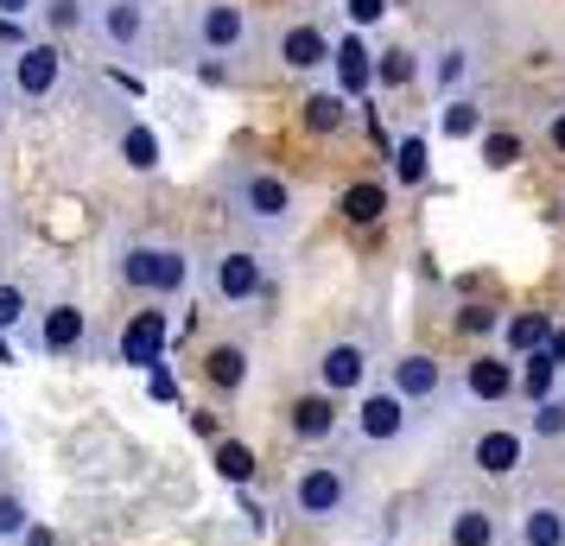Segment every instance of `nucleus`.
Here are the masks:
<instances>
[{"instance_id":"7c9ffc66","label":"nucleus","mask_w":565,"mask_h":546,"mask_svg":"<svg viewBox=\"0 0 565 546\" xmlns=\"http://www.w3.org/2000/svg\"><path fill=\"white\" fill-rule=\"evenodd\" d=\"M553 382H559V363H553L546 350H534V356H527V368L514 375V388L527 394V400H546V394H553Z\"/></svg>"},{"instance_id":"a211bd4d","label":"nucleus","mask_w":565,"mask_h":546,"mask_svg":"<svg viewBox=\"0 0 565 546\" xmlns=\"http://www.w3.org/2000/svg\"><path fill=\"white\" fill-rule=\"evenodd\" d=\"M198 375H204V388H210V394L235 400V394L248 388V343H242V338L210 343L204 356H198Z\"/></svg>"},{"instance_id":"58836bf2","label":"nucleus","mask_w":565,"mask_h":546,"mask_svg":"<svg viewBox=\"0 0 565 546\" xmlns=\"http://www.w3.org/2000/svg\"><path fill=\"white\" fill-rule=\"evenodd\" d=\"M147 388H153V400H172V394H179V388H172V375H166V363L153 368V382H147Z\"/></svg>"},{"instance_id":"ea45409f","label":"nucleus","mask_w":565,"mask_h":546,"mask_svg":"<svg viewBox=\"0 0 565 546\" xmlns=\"http://www.w3.org/2000/svg\"><path fill=\"white\" fill-rule=\"evenodd\" d=\"M20 13H32V0H0V20H20Z\"/></svg>"},{"instance_id":"b1692460","label":"nucleus","mask_w":565,"mask_h":546,"mask_svg":"<svg viewBox=\"0 0 565 546\" xmlns=\"http://www.w3.org/2000/svg\"><path fill=\"white\" fill-rule=\"evenodd\" d=\"M546 338H553V318H546V312H514V318H502V343H509V356H534Z\"/></svg>"},{"instance_id":"473e14b6","label":"nucleus","mask_w":565,"mask_h":546,"mask_svg":"<svg viewBox=\"0 0 565 546\" xmlns=\"http://www.w3.org/2000/svg\"><path fill=\"white\" fill-rule=\"evenodd\" d=\"M413 77H419V57L413 52H382L375 57V83H382V89H407Z\"/></svg>"},{"instance_id":"39448f33","label":"nucleus","mask_w":565,"mask_h":546,"mask_svg":"<svg viewBox=\"0 0 565 546\" xmlns=\"http://www.w3.org/2000/svg\"><path fill=\"white\" fill-rule=\"evenodd\" d=\"M210 299L223 306V312H242V306H260L267 287H274V260L260 255V248H216L210 255V274H204Z\"/></svg>"},{"instance_id":"f257e3e1","label":"nucleus","mask_w":565,"mask_h":546,"mask_svg":"<svg viewBox=\"0 0 565 546\" xmlns=\"http://www.w3.org/2000/svg\"><path fill=\"white\" fill-rule=\"evenodd\" d=\"M216 197L230 210L242 229H255L260 242H286V235L299 229V191L274 172V165H260V159H230L223 172H216Z\"/></svg>"},{"instance_id":"f704fd0d","label":"nucleus","mask_w":565,"mask_h":546,"mask_svg":"<svg viewBox=\"0 0 565 546\" xmlns=\"http://www.w3.org/2000/svg\"><path fill=\"white\" fill-rule=\"evenodd\" d=\"M514 159H521V133H502V128L489 133V128H483V165H495V172H509Z\"/></svg>"},{"instance_id":"7ed1b4c3","label":"nucleus","mask_w":565,"mask_h":546,"mask_svg":"<svg viewBox=\"0 0 565 546\" xmlns=\"http://www.w3.org/2000/svg\"><path fill=\"white\" fill-rule=\"evenodd\" d=\"M108 274L115 287L140 292V299H179L191 287V248L172 235H115L108 242Z\"/></svg>"},{"instance_id":"c85d7f7f","label":"nucleus","mask_w":565,"mask_h":546,"mask_svg":"<svg viewBox=\"0 0 565 546\" xmlns=\"http://www.w3.org/2000/svg\"><path fill=\"white\" fill-rule=\"evenodd\" d=\"M527 439H540V445H559L565 439V394L534 400V414H527Z\"/></svg>"},{"instance_id":"423d86ee","label":"nucleus","mask_w":565,"mask_h":546,"mask_svg":"<svg viewBox=\"0 0 565 546\" xmlns=\"http://www.w3.org/2000/svg\"><path fill=\"white\" fill-rule=\"evenodd\" d=\"M184 45L191 52H210V57H230V52H248L255 45V20L242 0H198L184 13Z\"/></svg>"},{"instance_id":"2eb2a0df","label":"nucleus","mask_w":565,"mask_h":546,"mask_svg":"<svg viewBox=\"0 0 565 546\" xmlns=\"http://www.w3.org/2000/svg\"><path fill=\"white\" fill-rule=\"evenodd\" d=\"M166 343H172V318L159 312V306H147V312H134L128 324H121L115 356H121L128 368H147V375H153V368L166 363Z\"/></svg>"},{"instance_id":"aec40b11","label":"nucleus","mask_w":565,"mask_h":546,"mask_svg":"<svg viewBox=\"0 0 565 546\" xmlns=\"http://www.w3.org/2000/svg\"><path fill=\"white\" fill-rule=\"evenodd\" d=\"M331 64H337V83H343V96H369L375 89V52L356 39H343V45H331Z\"/></svg>"},{"instance_id":"412c9836","label":"nucleus","mask_w":565,"mask_h":546,"mask_svg":"<svg viewBox=\"0 0 565 546\" xmlns=\"http://www.w3.org/2000/svg\"><path fill=\"white\" fill-rule=\"evenodd\" d=\"M115 153H121L128 172H159V165H166V147H159V133L147 128V121H121V128H115Z\"/></svg>"},{"instance_id":"5701e85b","label":"nucleus","mask_w":565,"mask_h":546,"mask_svg":"<svg viewBox=\"0 0 565 546\" xmlns=\"http://www.w3.org/2000/svg\"><path fill=\"white\" fill-rule=\"evenodd\" d=\"M337 210H343V223H382V210H387V184L382 179H356L343 197H337Z\"/></svg>"},{"instance_id":"a18cd8bd","label":"nucleus","mask_w":565,"mask_h":546,"mask_svg":"<svg viewBox=\"0 0 565 546\" xmlns=\"http://www.w3.org/2000/svg\"><path fill=\"white\" fill-rule=\"evenodd\" d=\"M0 108H7V89H0Z\"/></svg>"},{"instance_id":"f3484780","label":"nucleus","mask_w":565,"mask_h":546,"mask_svg":"<svg viewBox=\"0 0 565 546\" xmlns=\"http://www.w3.org/2000/svg\"><path fill=\"white\" fill-rule=\"evenodd\" d=\"M514 394V363L509 356H470L463 363V382L451 388V400H470V407H502Z\"/></svg>"},{"instance_id":"4c0bfd02","label":"nucleus","mask_w":565,"mask_h":546,"mask_svg":"<svg viewBox=\"0 0 565 546\" xmlns=\"http://www.w3.org/2000/svg\"><path fill=\"white\" fill-rule=\"evenodd\" d=\"M343 13H350L356 26H375V20L387 13V0H343Z\"/></svg>"},{"instance_id":"c03bdc74","label":"nucleus","mask_w":565,"mask_h":546,"mask_svg":"<svg viewBox=\"0 0 565 546\" xmlns=\"http://www.w3.org/2000/svg\"><path fill=\"white\" fill-rule=\"evenodd\" d=\"M0 451H7V407H0Z\"/></svg>"},{"instance_id":"f03ea898","label":"nucleus","mask_w":565,"mask_h":546,"mask_svg":"<svg viewBox=\"0 0 565 546\" xmlns=\"http://www.w3.org/2000/svg\"><path fill=\"white\" fill-rule=\"evenodd\" d=\"M286 515L306 527H350L362 515V470L350 458H306L286 477Z\"/></svg>"},{"instance_id":"9d476101","label":"nucleus","mask_w":565,"mask_h":546,"mask_svg":"<svg viewBox=\"0 0 565 546\" xmlns=\"http://www.w3.org/2000/svg\"><path fill=\"white\" fill-rule=\"evenodd\" d=\"M45 356H57V363H77V356H89L96 350V338H89V312H83L77 299H52V306H39L32 312V338Z\"/></svg>"},{"instance_id":"72a5a7b5","label":"nucleus","mask_w":565,"mask_h":546,"mask_svg":"<svg viewBox=\"0 0 565 546\" xmlns=\"http://www.w3.org/2000/svg\"><path fill=\"white\" fill-rule=\"evenodd\" d=\"M306 128L311 133H337L343 128V96H306Z\"/></svg>"},{"instance_id":"f8f14e48","label":"nucleus","mask_w":565,"mask_h":546,"mask_svg":"<svg viewBox=\"0 0 565 546\" xmlns=\"http://www.w3.org/2000/svg\"><path fill=\"white\" fill-rule=\"evenodd\" d=\"M89 32H96V45L108 52H147V32H153V0H96L89 7Z\"/></svg>"},{"instance_id":"2f4dec72","label":"nucleus","mask_w":565,"mask_h":546,"mask_svg":"<svg viewBox=\"0 0 565 546\" xmlns=\"http://www.w3.org/2000/svg\"><path fill=\"white\" fill-rule=\"evenodd\" d=\"M89 7L96 0H45V20L57 39H71V32H89Z\"/></svg>"},{"instance_id":"ddd939ff","label":"nucleus","mask_w":565,"mask_h":546,"mask_svg":"<svg viewBox=\"0 0 565 546\" xmlns=\"http://www.w3.org/2000/svg\"><path fill=\"white\" fill-rule=\"evenodd\" d=\"M64 77H71V57L57 52V45H20V57H13V96L26 108L52 103L57 89H64Z\"/></svg>"},{"instance_id":"4468645a","label":"nucleus","mask_w":565,"mask_h":546,"mask_svg":"<svg viewBox=\"0 0 565 546\" xmlns=\"http://www.w3.org/2000/svg\"><path fill=\"white\" fill-rule=\"evenodd\" d=\"M509 540V515L495 502H477V495H458L445 508V546H502Z\"/></svg>"},{"instance_id":"c756f323","label":"nucleus","mask_w":565,"mask_h":546,"mask_svg":"<svg viewBox=\"0 0 565 546\" xmlns=\"http://www.w3.org/2000/svg\"><path fill=\"white\" fill-rule=\"evenodd\" d=\"M394 179L401 184H426L433 179V159H426V140H419V133H407V140L394 147Z\"/></svg>"},{"instance_id":"37998d69","label":"nucleus","mask_w":565,"mask_h":546,"mask_svg":"<svg viewBox=\"0 0 565 546\" xmlns=\"http://www.w3.org/2000/svg\"><path fill=\"white\" fill-rule=\"evenodd\" d=\"M7 210H13V197H7V184H0V216H7Z\"/></svg>"},{"instance_id":"4be33fe9","label":"nucleus","mask_w":565,"mask_h":546,"mask_svg":"<svg viewBox=\"0 0 565 546\" xmlns=\"http://www.w3.org/2000/svg\"><path fill=\"white\" fill-rule=\"evenodd\" d=\"M32 287L20 274H0V338H32Z\"/></svg>"},{"instance_id":"a19ab883","label":"nucleus","mask_w":565,"mask_h":546,"mask_svg":"<svg viewBox=\"0 0 565 546\" xmlns=\"http://www.w3.org/2000/svg\"><path fill=\"white\" fill-rule=\"evenodd\" d=\"M0 45H26L20 39V20H0Z\"/></svg>"},{"instance_id":"cd10ccee","label":"nucleus","mask_w":565,"mask_h":546,"mask_svg":"<svg viewBox=\"0 0 565 546\" xmlns=\"http://www.w3.org/2000/svg\"><path fill=\"white\" fill-rule=\"evenodd\" d=\"M438 128L451 133V140H483V103H477V96H451V103H445V115H438Z\"/></svg>"},{"instance_id":"0eeeda50","label":"nucleus","mask_w":565,"mask_h":546,"mask_svg":"<svg viewBox=\"0 0 565 546\" xmlns=\"http://www.w3.org/2000/svg\"><path fill=\"white\" fill-rule=\"evenodd\" d=\"M387 394H394V400H401L413 419L433 414V407H445V400H451L445 363H438L433 350H401V356L387 363Z\"/></svg>"},{"instance_id":"20e7f679","label":"nucleus","mask_w":565,"mask_h":546,"mask_svg":"<svg viewBox=\"0 0 565 546\" xmlns=\"http://www.w3.org/2000/svg\"><path fill=\"white\" fill-rule=\"evenodd\" d=\"M463 464L477 470L483 483H514V477H527V464H534V439H527V426L483 419L463 439Z\"/></svg>"},{"instance_id":"6ab92c4d","label":"nucleus","mask_w":565,"mask_h":546,"mask_svg":"<svg viewBox=\"0 0 565 546\" xmlns=\"http://www.w3.org/2000/svg\"><path fill=\"white\" fill-rule=\"evenodd\" d=\"M274 57H280L286 71H318V64H331V39H324V26L299 20V26H286V32H280Z\"/></svg>"},{"instance_id":"bb28decb","label":"nucleus","mask_w":565,"mask_h":546,"mask_svg":"<svg viewBox=\"0 0 565 546\" xmlns=\"http://www.w3.org/2000/svg\"><path fill=\"white\" fill-rule=\"evenodd\" d=\"M470 71H477V52L458 45V39H445V45H438V64H433V83L445 89V96H458V83L470 77Z\"/></svg>"},{"instance_id":"6e6552de","label":"nucleus","mask_w":565,"mask_h":546,"mask_svg":"<svg viewBox=\"0 0 565 546\" xmlns=\"http://www.w3.org/2000/svg\"><path fill=\"white\" fill-rule=\"evenodd\" d=\"M343 426H350V439H356L362 451H394V445L413 439V426H419V419H413L387 388H362L356 414H343Z\"/></svg>"},{"instance_id":"9b49d317","label":"nucleus","mask_w":565,"mask_h":546,"mask_svg":"<svg viewBox=\"0 0 565 546\" xmlns=\"http://www.w3.org/2000/svg\"><path fill=\"white\" fill-rule=\"evenodd\" d=\"M509 540L514 546H565V490L534 483L509 508Z\"/></svg>"},{"instance_id":"a878e982","label":"nucleus","mask_w":565,"mask_h":546,"mask_svg":"<svg viewBox=\"0 0 565 546\" xmlns=\"http://www.w3.org/2000/svg\"><path fill=\"white\" fill-rule=\"evenodd\" d=\"M210 464H216V477L235 483V490H242V483H255V451H248L242 439H216V445H210Z\"/></svg>"},{"instance_id":"79ce46f5","label":"nucleus","mask_w":565,"mask_h":546,"mask_svg":"<svg viewBox=\"0 0 565 546\" xmlns=\"http://www.w3.org/2000/svg\"><path fill=\"white\" fill-rule=\"evenodd\" d=\"M26 546H52V534H45V527H39V521H32V534H26Z\"/></svg>"},{"instance_id":"1a4fd4ad","label":"nucleus","mask_w":565,"mask_h":546,"mask_svg":"<svg viewBox=\"0 0 565 546\" xmlns=\"http://www.w3.org/2000/svg\"><path fill=\"white\" fill-rule=\"evenodd\" d=\"M311 375H318V394H362L369 375H375V338H331L318 356H311Z\"/></svg>"},{"instance_id":"e433bc0d","label":"nucleus","mask_w":565,"mask_h":546,"mask_svg":"<svg viewBox=\"0 0 565 546\" xmlns=\"http://www.w3.org/2000/svg\"><path fill=\"white\" fill-rule=\"evenodd\" d=\"M458 331H470V338H489V331H502V312H495V306H463V312H458Z\"/></svg>"},{"instance_id":"c9c22d12","label":"nucleus","mask_w":565,"mask_h":546,"mask_svg":"<svg viewBox=\"0 0 565 546\" xmlns=\"http://www.w3.org/2000/svg\"><path fill=\"white\" fill-rule=\"evenodd\" d=\"M534 128H540V140H546V153L565 159V103H546L534 115Z\"/></svg>"},{"instance_id":"393cba45","label":"nucleus","mask_w":565,"mask_h":546,"mask_svg":"<svg viewBox=\"0 0 565 546\" xmlns=\"http://www.w3.org/2000/svg\"><path fill=\"white\" fill-rule=\"evenodd\" d=\"M32 502H26V490L20 483H0V546H13V540H26L32 534Z\"/></svg>"},{"instance_id":"dca6fc26","label":"nucleus","mask_w":565,"mask_h":546,"mask_svg":"<svg viewBox=\"0 0 565 546\" xmlns=\"http://www.w3.org/2000/svg\"><path fill=\"white\" fill-rule=\"evenodd\" d=\"M286 432H292V445H306V451H324L343 432V407H337L331 394H299L286 407Z\"/></svg>"}]
</instances>
